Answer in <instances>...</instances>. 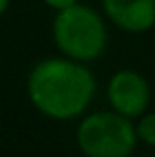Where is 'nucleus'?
Listing matches in <instances>:
<instances>
[{
    "label": "nucleus",
    "mask_w": 155,
    "mask_h": 157,
    "mask_svg": "<svg viewBox=\"0 0 155 157\" xmlns=\"http://www.w3.org/2000/svg\"><path fill=\"white\" fill-rule=\"evenodd\" d=\"M28 86L35 106L55 119L78 115L95 93L93 75L84 66L59 59L37 64Z\"/></svg>",
    "instance_id": "nucleus-1"
},
{
    "label": "nucleus",
    "mask_w": 155,
    "mask_h": 157,
    "mask_svg": "<svg viewBox=\"0 0 155 157\" xmlns=\"http://www.w3.org/2000/svg\"><path fill=\"white\" fill-rule=\"evenodd\" d=\"M53 33L59 48L78 60H89L102 53L106 46V28L100 17L84 6L60 9L55 18Z\"/></svg>",
    "instance_id": "nucleus-2"
},
{
    "label": "nucleus",
    "mask_w": 155,
    "mask_h": 157,
    "mask_svg": "<svg viewBox=\"0 0 155 157\" xmlns=\"http://www.w3.org/2000/svg\"><path fill=\"white\" fill-rule=\"evenodd\" d=\"M78 144L88 157H128L135 130L122 113H93L78 128Z\"/></svg>",
    "instance_id": "nucleus-3"
},
{
    "label": "nucleus",
    "mask_w": 155,
    "mask_h": 157,
    "mask_svg": "<svg viewBox=\"0 0 155 157\" xmlns=\"http://www.w3.org/2000/svg\"><path fill=\"white\" fill-rule=\"evenodd\" d=\"M112 106L126 117H135L144 112L150 101L146 80L135 71H120L112 77L108 86Z\"/></svg>",
    "instance_id": "nucleus-4"
},
{
    "label": "nucleus",
    "mask_w": 155,
    "mask_h": 157,
    "mask_svg": "<svg viewBox=\"0 0 155 157\" xmlns=\"http://www.w3.org/2000/svg\"><path fill=\"white\" fill-rule=\"evenodd\" d=\"M104 9L126 31H144L155 24V0H104Z\"/></svg>",
    "instance_id": "nucleus-5"
},
{
    "label": "nucleus",
    "mask_w": 155,
    "mask_h": 157,
    "mask_svg": "<svg viewBox=\"0 0 155 157\" xmlns=\"http://www.w3.org/2000/svg\"><path fill=\"white\" fill-rule=\"evenodd\" d=\"M137 132H139V137L142 141H146L148 144L155 146V113H150V115H146L139 122Z\"/></svg>",
    "instance_id": "nucleus-6"
},
{
    "label": "nucleus",
    "mask_w": 155,
    "mask_h": 157,
    "mask_svg": "<svg viewBox=\"0 0 155 157\" xmlns=\"http://www.w3.org/2000/svg\"><path fill=\"white\" fill-rule=\"evenodd\" d=\"M51 7H57V9H66L70 6H73L77 0H46Z\"/></svg>",
    "instance_id": "nucleus-7"
},
{
    "label": "nucleus",
    "mask_w": 155,
    "mask_h": 157,
    "mask_svg": "<svg viewBox=\"0 0 155 157\" xmlns=\"http://www.w3.org/2000/svg\"><path fill=\"white\" fill-rule=\"evenodd\" d=\"M0 9H2V13L7 9V0H2V6H0Z\"/></svg>",
    "instance_id": "nucleus-8"
}]
</instances>
